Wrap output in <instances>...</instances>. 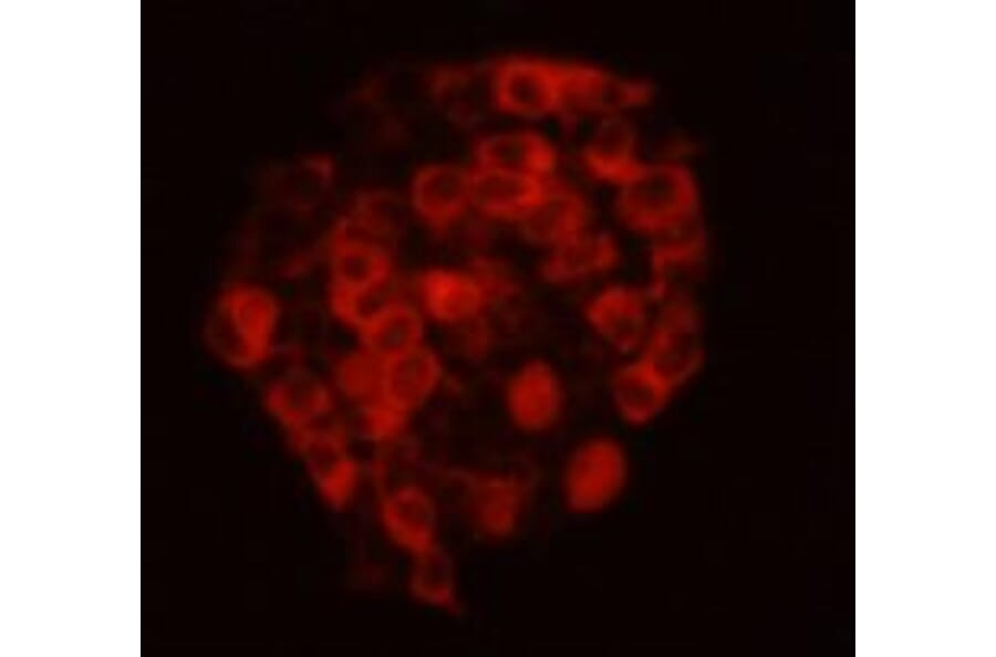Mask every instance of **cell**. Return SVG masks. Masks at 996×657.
<instances>
[{
  "mask_svg": "<svg viewBox=\"0 0 996 657\" xmlns=\"http://www.w3.org/2000/svg\"><path fill=\"white\" fill-rule=\"evenodd\" d=\"M651 303L645 290L612 283L588 299L583 315L591 330L611 348L622 354L637 353L653 322Z\"/></svg>",
  "mask_w": 996,
  "mask_h": 657,
  "instance_id": "10",
  "label": "cell"
},
{
  "mask_svg": "<svg viewBox=\"0 0 996 657\" xmlns=\"http://www.w3.org/2000/svg\"><path fill=\"white\" fill-rule=\"evenodd\" d=\"M355 230L342 217L328 240L333 311L384 290L392 278V259L385 246Z\"/></svg>",
  "mask_w": 996,
  "mask_h": 657,
  "instance_id": "6",
  "label": "cell"
},
{
  "mask_svg": "<svg viewBox=\"0 0 996 657\" xmlns=\"http://www.w3.org/2000/svg\"><path fill=\"white\" fill-rule=\"evenodd\" d=\"M378 519L388 540L407 556L439 541L440 512L434 494L415 481H403L384 490Z\"/></svg>",
  "mask_w": 996,
  "mask_h": 657,
  "instance_id": "12",
  "label": "cell"
},
{
  "mask_svg": "<svg viewBox=\"0 0 996 657\" xmlns=\"http://www.w3.org/2000/svg\"><path fill=\"white\" fill-rule=\"evenodd\" d=\"M636 355L675 390L698 374L705 345L701 314L691 295L660 304Z\"/></svg>",
  "mask_w": 996,
  "mask_h": 657,
  "instance_id": "4",
  "label": "cell"
},
{
  "mask_svg": "<svg viewBox=\"0 0 996 657\" xmlns=\"http://www.w3.org/2000/svg\"><path fill=\"white\" fill-rule=\"evenodd\" d=\"M632 467L625 447L609 435L590 436L567 456L559 476V496L572 515L601 514L624 496Z\"/></svg>",
  "mask_w": 996,
  "mask_h": 657,
  "instance_id": "3",
  "label": "cell"
},
{
  "mask_svg": "<svg viewBox=\"0 0 996 657\" xmlns=\"http://www.w3.org/2000/svg\"><path fill=\"white\" fill-rule=\"evenodd\" d=\"M408 559L405 586L411 598L439 612L458 613L459 573L452 553L438 542Z\"/></svg>",
  "mask_w": 996,
  "mask_h": 657,
  "instance_id": "26",
  "label": "cell"
},
{
  "mask_svg": "<svg viewBox=\"0 0 996 657\" xmlns=\"http://www.w3.org/2000/svg\"><path fill=\"white\" fill-rule=\"evenodd\" d=\"M504 401L507 416L517 429L538 435L558 424L566 396L556 369L548 362L533 358L526 361L510 375Z\"/></svg>",
  "mask_w": 996,
  "mask_h": 657,
  "instance_id": "11",
  "label": "cell"
},
{
  "mask_svg": "<svg viewBox=\"0 0 996 657\" xmlns=\"http://www.w3.org/2000/svg\"><path fill=\"white\" fill-rule=\"evenodd\" d=\"M580 158L591 177L615 187L644 163L639 153L636 131L623 114L600 118L583 145Z\"/></svg>",
  "mask_w": 996,
  "mask_h": 657,
  "instance_id": "19",
  "label": "cell"
},
{
  "mask_svg": "<svg viewBox=\"0 0 996 657\" xmlns=\"http://www.w3.org/2000/svg\"><path fill=\"white\" fill-rule=\"evenodd\" d=\"M361 347L386 363L424 344V316L408 302L392 299L357 328Z\"/></svg>",
  "mask_w": 996,
  "mask_h": 657,
  "instance_id": "25",
  "label": "cell"
},
{
  "mask_svg": "<svg viewBox=\"0 0 996 657\" xmlns=\"http://www.w3.org/2000/svg\"><path fill=\"white\" fill-rule=\"evenodd\" d=\"M568 62L512 56L495 63L496 107L523 117L562 113Z\"/></svg>",
  "mask_w": 996,
  "mask_h": 657,
  "instance_id": "8",
  "label": "cell"
},
{
  "mask_svg": "<svg viewBox=\"0 0 996 657\" xmlns=\"http://www.w3.org/2000/svg\"><path fill=\"white\" fill-rule=\"evenodd\" d=\"M335 177L330 155L307 154L273 171L268 177V191L283 210L305 216L328 199Z\"/></svg>",
  "mask_w": 996,
  "mask_h": 657,
  "instance_id": "21",
  "label": "cell"
},
{
  "mask_svg": "<svg viewBox=\"0 0 996 657\" xmlns=\"http://www.w3.org/2000/svg\"><path fill=\"white\" fill-rule=\"evenodd\" d=\"M549 179L476 165L471 168V208L498 220L518 221L543 195Z\"/></svg>",
  "mask_w": 996,
  "mask_h": 657,
  "instance_id": "22",
  "label": "cell"
},
{
  "mask_svg": "<svg viewBox=\"0 0 996 657\" xmlns=\"http://www.w3.org/2000/svg\"><path fill=\"white\" fill-rule=\"evenodd\" d=\"M408 196L418 219L444 233L471 208V169L448 163L424 165L413 174Z\"/></svg>",
  "mask_w": 996,
  "mask_h": 657,
  "instance_id": "13",
  "label": "cell"
},
{
  "mask_svg": "<svg viewBox=\"0 0 996 657\" xmlns=\"http://www.w3.org/2000/svg\"><path fill=\"white\" fill-rule=\"evenodd\" d=\"M620 259V247L612 234L588 228L548 250L539 271L552 285H572L609 273Z\"/></svg>",
  "mask_w": 996,
  "mask_h": 657,
  "instance_id": "16",
  "label": "cell"
},
{
  "mask_svg": "<svg viewBox=\"0 0 996 657\" xmlns=\"http://www.w3.org/2000/svg\"><path fill=\"white\" fill-rule=\"evenodd\" d=\"M609 388L616 415L635 428L649 426L660 418L676 393L637 355L615 367Z\"/></svg>",
  "mask_w": 996,
  "mask_h": 657,
  "instance_id": "17",
  "label": "cell"
},
{
  "mask_svg": "<svg viewBox=\"0 0 996 657\" xmlns=\"http://www.w3.org/2000/svg\"><path fill=\"white\" fill-rule=\"evenodd\" d=\"M590 207L575 188L550 181L540 199L518 221L528 242L550 250L589 228Z\"/></svg>",
  "mask_w": 996,
  "mask_h": 657,
  "instance_id": "15",
  "label": "cell"
},
{
  "mask_svg": "<svg viewBox=\"0 0 996 657\" xmlns=\"http://www.w3.org/2000/svg\"><path fill=\"white\" fill-rule=\"evenodd\" d=\"M267 411L289 432L317 425L333 408V397L322 379L302 367L278 376L264 392Z\"/></svg>",
  "mask_w": 996,
  "mask_h": 657,
  "instance_id": "18",
  "label": "cell"
},
{
  "mask_svg": "<svg viewBox=\"0 0 996 657\" xmlns=\"http://www.w3.org/2000/svg\"><path fill=\"white\" fill-rule=\"evenodd\" d=\"M383 368V362L361 347L338 364L336 382L346 396L362 405L380 396Z\"/></svg>",
  "mask_w": 996,
  "mask_h": 657,
  "instance_id": "28",
  "label": "cell"
},
{
  "mask_svg": "<svg viewBox=\"0 0 996 657\" xmlns=\"http://www.w3.org/2000/svg\"><path fill=\"white\" fill-rule=\"evenodd\" d=\"M409 207L408 200L393 190L371 188L354 196L346 219L359 232L382 243L404 231Z\"/></svg>",
  "mask_w": 996,
  "mask_h": 657,
  "instance_id": "27",
  "label": "cell"
},
{
  "mask_svg": "<svg viewBox=\"0 0 996 657\" xmlns=\"http://www.w3.org/2000/svg\"><path fill=\"white\" fill-rule=\"evenodd\" d=\"M443 376L439 355L424 343L384 363L378 398L409 419L436 392Z\"/></svg>",
  "mask_w": 996,
  "mask_h": 657,
  "instance_id": "20",
  "label": "cell"
},
{
  "mask_svg": "<svg viewBox=\"0 0 996 657\" xmlns=\"http://www.w3.org/2000/svg\"><path fill=\"white\" fill-rule=\"evenodd\" d=\"M494 70L495 63L436 67L427 75V87L445 114L460 122H473L489 106L496 107Z\"/></svg>",
  "mask_w": 996,
  "mask_h": 657,
  "instance_id": "23",
  "label": "cell"
},
{
  "mask_svg": "<svg viewBox=\"0 0 996 657\" xmlns=\"http://www.w3.org/2000/svg\"><path fill=\"white\" fill-rule=\"evenodd\" d=\"M463 508L473 531L487 541H506L519 529L529 502V484L502 470L454 472Z\"/></svg>",
  "mask_w": 996,
  "mask_h": 657,
  "instance_id": "5",
  "label": "cell"
},
{
  "mask_svg": "<svg viewBox=\"0 0 996 657\" xmlns=\"http://www.w3.org/2000/svg\"><path fill=\"white\" fill-rule=\"evenodd\" d=\"M613 206L626 229L652 239L699 215V191L686 165L644 161L616 187Z\"/></svg>",
  "mask_w": 996,
  "mask_h": 657,
  "instance_id": "2",
  "label": "cell"
},
{
  "mask_svg": "<svg viewBox=\"0 0 996 657\" xmlns=\"http://www.w3.org/2000/svg\"><path fill=\"white\" fill-rule=\"evenodd\" d=\"M305 473L324 504L344 511L354 500L361 468L339 425H313L289 434Z\"/></svg>",
  "mask_w": 996,
  "mask_h": 657,
  "instance_id": "7",
  "label": "cell"
},
{
  "mask_svg": "<svg viewBox=\"0 0 996 657\" xmlns=\"http://www.w3.org/2000/svg\"><path fill=\"white\" fill-rule=\"evenodd\" d=\"M279 317V303L266 289L234 283L211 304L204 322V340L219 362L250 371L270 355Z\"/></svg>",
  "mask_w": 996,
  "mask_h": 657,
  "instance_id": "1",
  "label": "cell"
},
{
  "mask_svg": "<svg viewBox=\"0 0 996 657\" xmlns=\"http://www.w3.org/2000/svg\"><path fill=\"white\" fill-rule=\"evenodd\" d=\"M476 165L539 178H549L557 152L542 135L529 129L504 131L474 145Z\"/></svg>",
  "mask_w": 996,
  "mask_h": 657,
  "instance_id": "24",
  "label": "cell"
},
{
  "mask_svg": "<svg viewBox=\"0 0 996 657\" xmlns=\"http://www.w3.org/2000/svg\"><path fill=\"white\" fill-rule=\"evenodd\" d=\"M417 291L424 313L448 327L483 316L492 303L490 293L473 267L465 270L428 269L418 277Z\"/></svg>",
  "mask_w": 996,
  "mask_h": 657,
  "instance_id": "14",
  "label": "cell"
},
{
  "mask_svg": "<svg viewBox=\"0 0 996 657\" xmlns=\"http://www.w3.org/2000/svg\"><path fill=\"white\" fill-rule=\"evenodd\" d=\"M649 283L645 289L658 305L689 295V286L698 275L706 253V231L697 215L650 239Z\"/></svg>",
  "mask_w": 996,
  "mask_h": 657,
  "instance_id": "9",
  "label": "cell"
}]
</instances>
